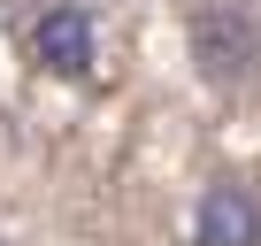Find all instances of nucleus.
I'll return each mask as SVG.
<instances>
[{
  "label": "nucleus",
  "instance_id": "f03ea898",
  "mask_svg": "<svg viewBox=\"0 0 261 246\" xmlns=\"http://www.w3.org/2000/svg\"><path fill=\"white\" fill-rule=\"evenodd\" d=\"M31 54H39V69H54V77H85V69H92V54H100L92 8H77V0H54V8H39V23H31Z\"/></svg>",
  "mask_w": 261,
  "mask_h": 246
},
{
  "label": "nucleus",
  "instance_id": "7ed1b4c3",
  "mask_svg": "<svg viewBox=\"0 0 261 246\" xmlns=\"http://www.w3.org/2000/svg\"><path fill=\"white\" fill-rule=\"evenodd\" d=\"M192 246H261V192L238 177H215L192 208Z\"/></svg>",
  "mask_w": 261,
  "mask_h": 246
},
{
  "label": "nucleus",
  "instance_id": "f257e3e1",
  "mask_svg": "<svg viewBox=\"0 0 261 246\" xmlns=\"http://www.w3.org/2000/svg\"><path fill=\"white\" fill-rule=\"evenodd\" d=\"M192 62L207 85H238L253 62H261V16L238 8V0H215V8L192 16Z\"/></svg>",
  "mask_w": 261,
  "mask_h": 246
}]
</instances>
